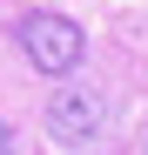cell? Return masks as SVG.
<instances>
[{"label":"cell","instance_id":"cell-1","mask_svg":"<svg viewBox=\"0 0 148 155\" xmlns=\"http://www.w3.org/2000/svg\"><path fill=\"white\" fill-rule=\"evenodd\" d=\"M14 41H20V54H27L47 81H67L74 68H81V54H88V34H81V20H67V14H47V7H34V14H20L14 20Z\"/></svg>","mask_w":148,"mask_h":155},{"label":"cell","instance_id":"cell-2","mask_svg":"<svg viewBox=\"0 0 148 155\" xmlns=\"http://www.w3.org/2000/svg\"><path fill=\"white\" fill-rule=\"evenodd\" d=\"M108 88H94V81H61L54 94H47V135H54L61 148H88L94 135L108 128Z\"/></svg>","mask_w":148,"mask_h":155},{"label":"cell","instance_id":"cell-3","mask_svg":"<svg viewBox=\"0 0 148 155\" xmlns=\"http://www.w3.org/2000/svg\"><path fill=\"white\" fill-rule=\"evenodd\" d=\"M141 155H148V135H141Z\"/></svg>","mask_w":148,"mask_h":155}]
</instances>
